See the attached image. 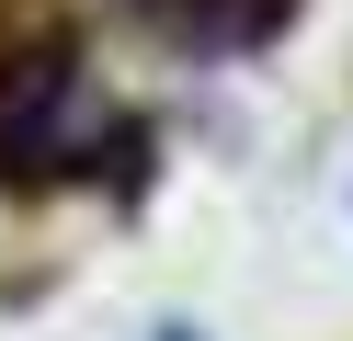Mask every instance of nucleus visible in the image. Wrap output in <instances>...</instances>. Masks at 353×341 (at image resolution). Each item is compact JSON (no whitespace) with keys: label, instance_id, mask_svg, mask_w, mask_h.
Instances as JSON below:
<instances>
[{"label":"nucleus","instance_id":"nucleus-3","mask_svg":"<svg viewBox=\"0 0 353 341\" xmlns=\"http://www.w3.org/2000/svg\"><path fill=\"white\" fill-rule=\"evenodd\" d=\"M148 341H194V330H148Z\"/></svg>","mask_w":353,"mask_h":341},{"label":"nucleus","instance_id":"nucleus-1","mask_svg":"<svg viewBox=\"0 0 353 341\" xmlns=\"http://www.w3.org/2000/svg\"><path fill=\"white\" fill-rule=\"evenodd\" d=\"M125 148H137V125L103 103L92 57L57 23H0V182H69Z\"/></svg>","mask_w":353,"mask_h":341},{"label":"nucleus","instance_id":"nucleus-2","mask_svg":"<svg viewBox=\"0 0 353 341\" xmlns=\"http://www.w3.org/2000/svg\"><path fill=\"white\" fill-rule=\"evenodd\" d=\"M148 23H160L171 45H262L296 0H137Z\"/></svg>","mask_w":353,"mask_h":341}]
</instances>
